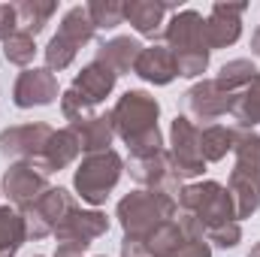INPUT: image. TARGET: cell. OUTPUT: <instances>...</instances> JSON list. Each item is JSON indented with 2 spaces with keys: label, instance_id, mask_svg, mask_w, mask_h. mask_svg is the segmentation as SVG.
I'll use <instances>...</instances> for the list:
<instances>
[{
  "label": "cell",
  "instance_id": "cell-24",
  "mask_svg": "<svg viewBox=\"0 0 260 257\" xmlns=\"http://www.w3.org/2000/svg\"><path fill=\"white\" fill-rule=\"evenodd\" d=\"M230 115L239 130H251L260 124V73L251 79V85H245L239 94H233Z\"/></svg>",
  "mask_w": 260,
  "mask_h": 257
},
{
  "label": "cell",
  "instance_id": "cell-32",
  "mask_svg": "<svg viewBox=\"0 0 260 257\" xmlns=\"http://www.w3.org/2000/svg\"><path fill=\"white\" fill-rule=\"evenodd\" d=\"M18 30V15H15V3H0V43H6L12 34Z\"/></svg>",
  "mask_w": 260,
  "mask_h": 257
},
{
  "label": "cell",
  "instance_id": "cell-33",
  "mask_svg": "<svg viewBox=\"0 0 260 257\" xmlns=\"http://www.w3.org/2000/svg\"><path fill=\"white\" fill-rule=\"evenodd\" d=\"M173 257H212V245L206 239H188Z\"/></svg>",
  "mask_w": 260,
  "mask_h": 257
},
{
  "label": "cell",
  "instance_id": "cell-7",
  "mask_svg": "<svg viewBox=\"0 0 260 257\" xmlns=\"http://www.w3.org/2000/svg\"><path fill=\"white\" fill-rule=\"evenodd\" d=\"M109 230V215L100 209H73L55 230V254L52 257H82L100 236Z\"/></svg>",
  "mask_w": 260,
  "mask_h": 257
},
{
  "label": "cell",
  "instance_id": "cell-36",
  "mask_svg": "<svg viewBox=\"0 0 260 257\" xmlns=\"http://www.w3.org/2000/svg\"><path fill=\"white\" fill-rule=\"evenodd\" d=\"M34 257H46V254H34Z\"/></svg>",
  "mask_w": 260,
  "mask_h": 257
},
{
  "label": "cell",
  "instance_id": "cell-25",
  "mask_svg": "<svg viewBox=\"0 0 260 257\" xmlns=\"http://www.w3.org/2000/svg\"><path fill=\"white\" fill-rule=\"evenodd\" d=\"M58 12L55 0H18L15 3V15H18V30L30 34L37 40V34L46 30V24L52 21V15Z\"/></svg>",
  "mask_w": 260,
  "mask_h": 257
},
{
  "label": "cell",
  "instance_id": "cell-8",
  "mask_svg": "<svg viewBox=\"0 0 260 257\" xmlns=\"http://www.w3.org/2000/svg\"><path fill=\"white\" fill-rule=\"evenodd\" d=\"M170 160H173V170L179 173L182 182L188 179H200L206 173V157H203V148H200V127L188 115H176L170 121Z\"/></svg>",
  "mask_w": 260,
  "mask_h": 257
},
{
  "label": "cell",
  "instance_id": "cell-1",
  "mask_svg": "<svg viewBox=\"0 0 260 257\" xmlns=\"http://www.w3.org/2000/svg\"><path fill=\"white\" fill-rule=\"evenodd\" d=\"M160 103L154 94L142 91V88H130L124 91L115 106L109 109V121L115 136L130 148V157L139 154H154L164 151V133H160Z\"/></svg>",
  "mask_w": 260,
  "mask_h": 257
},
{
  "label": "cell",
  "instance_id": "cell-18",
  "mask_svg": "<svg viewBox=\"0 0 260 257\" xmlns=\"http://www.w3.org/2000/svg\"><path fill=\"white\" fill-rule=\"evenodd\" d=\"M133 76H139V79H142V82H148V85L164 88V85H170L173 79H179L176 55H173L167 46L151 43V46H145V49H142L139 61H136V67H133Z\"/></svg>",
  "mask_w": 260,
  "mask_h": 257
},
{
  "label": "cell",
  "instance_id": "cell-23",
  "mask_svg": "<svg viewBox=\"0 0 260 257\" xmlns=\"http://www.w3.org/2000/svg\"><path fill=\"white\" fill-rule=\"evenodd\" d=\"M185 242H188V236H185V230H182V224H179L176 218L167 221V224H160V227H154V230L142 239L148 257H173Z\"/></svg>",
  "mask_w": 260,
  "mask_h": 257
},
{
  "label": "cell",
  "instance_id": "cell-15",
  "mask_svg": "<svg viewBox=\"0 0 260 257\" xmlns=\"http://www.w3.org/2000/svg\"><path fill=\"white\" fill-rule=\"evenodd\" d=\"M248 12L245 3H215L206 15V43L212 52L239 43L242 37V15Z\"/></svg>",
  "mask_w": 260,
  "mask_h": 257
},
{
  "label": "cell",
  "instance_id": "cell-4",
  "mask_svg": "<svg viewBox=\"0 0 260 257\" xmlns=\"http://www.w3.org/2000/svg\"><path fill=\"white\" fill-rule=\"evenodd\" d=\"M236 164L227 179V191L233 197L236 218H251L260 209V133L254 130H239L236 139Z\"/></svg>",
  "mask_w": 260,
  "mask_h": 257
},
{
  "label": "cell",
  "instance_id": "cell-20",
  "mask_svg": "<svg viewBox=\"0 0 260 257\" xmlns=\"http://www.w3.org/2000/svg\"><path fill=\"white\" fill-rule=\"evenodd\" d=\"M79 154H82L79 136H76L70 127H61V130H55V133H52V139L46 142V148H43V154H40L37 167H40L46 176H52V173L67 170L70 164H76V160H79Z\"/></svg>",
  "mask_w": 260,
  "mask_h": 257
},
{
  "label": "cell",
  "instance_id": "cell-5",
  "mask_svg": "<svg viewBox=\"0 0 260 257\" xmlns=\"http://www.w3.org/2000/svg\"><path fill=\"white\" fill-rule=\"evenodd\" d=\"M115 218H118L124 236L145 239L154 227L176 218V197H170L164 191H145V188L130 191L118 200Z\"/></svg>",
  "mask_w": 260,
  "mask_h": 257
},
{
  "label": "cell",
  "instance_id": "cell-28",
  "mask_svg": "<svg viewBox=\"0 0 260 257\" xmlns=\"http://www.w3.org/2000/svg\"><path fill=\"white\" fill-rule=\"evenodd\" d=\"M257 73L260 70L254 67L251 58H233V61H227V64L218 70L215 82H218L227 94H239L245 85H251V79H254Z\"/></svg>",
  "mask_w": 260,
  "mask_h": 257
},
{
  "label": "cell",
  "instance_id": "cell-31",
  "mask_svg": "<svg viewBox=\"0 0 260 257\" xmlns=\"http://www.w3.org/2000/svg\"><path fill=\"white\" fill-rule=\"evenodd\" d=\"M206 242L215 245V248H224V251L236 248V245L242 242V221H230V224H221V227L209 230Z\"/></svg>",
  "mask_w": 260,
  "mask_h": 257
},
{
  "label": "cell",
  "instance_id": "cell-19",
  "mask_svg": "<svg viewBox=\"0 0 260 257\" xmlns=\"http://www.w3.org/2000/svg\"><path fill=\"white\" fill-rule=\"evenodd\" d=\"M142 49H145V46H142L136 37H109V40H103V43L97 46L94 61L106 64L115 76H127V73H133V67L139 61Z\"/></svg>",
  "mask_w": 260,
  "mask_h": 257
},
{
  "label": "cell",
  "instance_id": "cell-12",
  "mask_svg": "<svg viewBox=\"0 0 260 257\" xmlns=\"http://www.w3.org/2000/svg\"><path fill=\"white\" fill-rule=\"evenodd\" d=\"M233 94H227L215 79H200L185 91V112L197 127L218 124V118L230 115Z\"/></svg>",
  "mask_w": 260,
  "mask_h": 257
},
{
  "label": "cell",
  "instance_id": "cell-30",
  "mask_svg": "<svg viewBox=\"0 0 260 257\" xmlns=\"http://www.w3.org/2000/svg\"><path fill=\"white\" fill-rule=\"evenodd\" d=\"M85 9L97 30H115L124 24V3H118V0H91V3H85Z\"/></svg>",
  "mask_w": 260,
  "mask_h": 257
},
{
  "label": "cell",
  "instance_id": "cell-14",
  "mask_svg": "<svg viewBox=\"0 0 260 257\" xmlns=\"http://www.w3.org/2000/svg\"><path fill=\"white\" fill-rule=\"evenodd\" d=\"M55 100H61L58 91V79L52 70L46 67H27L18 73L15 85H12V103L18 109H34V106H52Z\"/></svg>",
  "mask_w": 260,
  "mask_h": 257
},
{
  "label": "cell",
  "instance_id": "cell-27",
  "mask_svg": "<svg viewBox=\"0 0 260 257\" xmlns=\"http://www.w3.org/2000/svg\"><path fill=\"white\" fill-rule=\"evenodd\" d=\"M27 242L24 218L12 206H0V257H15Z\"/></svg>",
  "mask_w": 260,
  "mask_h": 257
},
{
  "label": "cell",
  "instance_id": "cell-29",
  "mask_svg": "<svg viewBox=\"0 0 260 257\" xmlns=\"http://www.w3.org/2000/svg\"><path fill=\"white\" fill-rule=\"evenodd\" d=\"M37 40L30 37V34H24V30H15L6 43H3V58L9 61V64L21 67V70H27V67L34 64V58H37Z\"/></svg>",
  "mask_w": 260,
  "mask_h": 257
},
{
  "label": "cell",
  "instance_id": "cell-10",
  "mask_svg": "<svg viewBox=\"0 0 260 257\" xmlns=\"http://www.w3.org/2000/svg\"><path fill=\"white\" fill-rule=\"evenodd\" d=\"M124 170L130 173V179L145 188V191H164L170 197H179V191L185 188V182L179 179V173L173 170L170 151H154V154H139V157H127Z\"/></svg>",
  "mask_w": 260,
  "mask_h": 257
},
{
  "label": "cell",
  "instance_id": "cell-22",
  "mask_svg": "<svg viewBox=\"0 0 260 257\" xmlns=\"http://www.w3.org/2000/svg\"><path fill=\"white\" fill-rule=\"evenodd\" d=\"M236 139H239V127H227V124H206V127H200V148H203L206 164L224 160L236 148Z\"/></svg>",
  "mask_w": 260,
  "mask_h": 257
},
{
  "label": "cell",
  "instance_id": "cell-3",
  "mask_svg": "<svg viewBox=\"0 0 260 257\" xmlns=\"http://www.w3.org/2000/svg\"><path fill=\"white\" fill-rule=\"evenodd\" d=\"M164 46L176 55V67L182 79H200L209 61L212 49L206 43V18L200 9H179L170 15L164 27Z\"/></svg>",
  "mask_w": 260,
  "mask_h": 257
},
{
  "label": "cell",
  "instance_id": "cell-26",
  "mask_svg": "<svg viewBox=\"0 0 260 257\" xmlns=\"http://www.w3.org/2000/svg\"><path fill=\"white\" fill-rule=\"evenodd\" d=\"M97 27L88 15L85 6H70L64 15H61V24H58V37H64L67 43H73L76 49H85L91 40H94Z\"/></svg>",
  "mask_w": 260,
  "mask_h": 257
},
{
  "label": "cell",
  "instance_id": "cell-11",
  "mask_svg": "<svg viewBox=\"0 0 260 257\" xmlns=\"http://www.w3.org/2000/svg\"><path fill=\"white\" fill-rule=\"evenodd\" d=\"M55 127L46 124V121H27V124H9V127L0 130V154L12 164L18 160H27V164H37L46 142L52 139Z\"/></svg>",
  "mask_w": 260,
  "mask_h": 257
},
{
  "label": "cell",
  "instance_id": "cell-9",
  "mask_svg": "<svg viewBox=\"0 0 260 257\" xmlns=\"http://www.w3.org/2000/svg\"><path fill=\"white\" fill-rule=\"evenodd\" d=\"M76 206H79V203H76V194H70L67 188H49L34 206H27V209L21 212L27 239L40 242V239H46V236H55L58 224L64 221Z\"/></svg>",
  "mask_w": 260,
  "mask_h": 257
},
{
  "label": "cell",
  "instance_id": "cell-34",
  "mask_svg": "<svg viewBox=\"0 0 260 257\" xmlns=\"http://www.w3.org/2000/svg\"><path fill=\"white\" fill-rule=\"evenodd\" d=\"M251 55L260 58V24L254 27V34H251Z\"/></svg>",
  "mask_w": 260,
  "mask_h": 257
},
{
  "label": "cell",
  "instance_id": "cell-13",
  "mask_svg": "<svg viewBox=\"0 0 260 257\" xmlns=\"http://www.w3.org/2000/svg\"><path fill=\"white\" fill-rule=\"evenodd\" d=\"M49 176L37 167V164H27V160H18V164H9V170L3 173V182H0V194L12 203V209L24 212L27 206H34L43 194L49 191Z\"/></svg>",
  "mask_w": 260,
  "mask_h": 257
},
{
  "label": "cell",
  "instance_id": "cell-6",
  "mask_svg": "<svg viewBox=\"0 0 260 257\" xmlns=\"http://www.w3.org/2000/svg\"><path fill=\"white\" fill-rule=\"evenodd\" d=\"M121 176H124V157L115 148L97 151V154H82V160L73 173V191H76V197H82V203L97 209L112 197Z\"/></svg>",
  "mask_w": 260,
  "mask_h": 257
},
{
  "label": "cell",
  "instance_id": "cell-21",
  "mask_svg": "<svg viewBox=\"0 0 260 257\" xmlns=\"http://www.w3.org/2000/svg\"><path fill=\"white\" fill-rule=\"evenodd\" d=\"M76 136H79V145H82V154H97V151H109L112 142H115V130H112V121H109V112H97L94 118L70 127Z\"/></svg>",
  "mask_w": 260,
  "mask_h": 257
},
{
  "label": "cell",
  "instance_id": "cell-35",
  "mask_svg": "<svg viewBox=\"0 0 260 257\" xmlns=\"http://www.w3.org/2000/svg\"><path fill=\"white\" fill-rule=\"evenodd\" d=\"M248 257H260V242H254V245H251V251H248Z\"/></svg>",
  "mask_w": 260,
  "mask_h": 257
},
{
  "label": "cell",
  "instance_id": "cell-17",
  "mask_svg": "<svg viewBox=\"0 0 260 257\" xmlns=\"http://www.w3.org/2000/svg\"><path fill=\"white\" fill-rule=\"evenodd\" d=\"M115 85H118V76H115L109 67L100 64V61H91V64H85L76 76H73L70 91H76L88 106L97 109V106L115 91Z\"/></svg>",
  "mask_w": 260,
  "mask_h": 257
},
{
  "label": "cell",
  "instance_id": "cell-2",
  "mask_svg": "<svg viewBox=\"0 0 260 257\" xmlns=\"http://www.w3.org/2000/svg\"><path fill=\"white\" fill-rule=\"evenodd\" d=\"M176 221L182 224L188 239H206L209 230L239 221L233 197L227 185L203 179V182H188L179 197H176Z\"/></svg>",
  "mask_w": 260,
  "mask_h": 257
},
{
  "label": "cell",
  "instance_id": "cell-16",
  "mask_svg": "<svg viewBox=\"0 0 260 257\" xmlns=\"http://www.w3.org/2000/svg\"><path fill=\"white\" fill-rule=\"evenodd\" d=\"M170 12H179V6L176 3H160V0H127L124 3V21L145 40L164 37Z\"/></svg>",
  "mask_w": 260,
  "mask_h": 257
}]
</instances>
